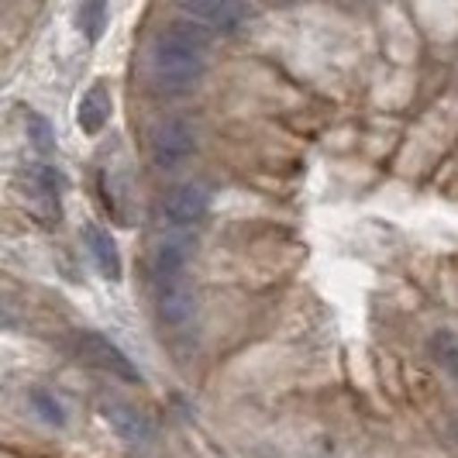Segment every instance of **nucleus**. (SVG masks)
<instances>
[{
  "instance_id": "obj_1",
  "label": "nucleus",
  "mask_w": 458,
  "mask_h": 458,
  "mask_svg": "<svg viewBox=\"0 0 458 458\" xmlns=\"http://www.w3.org/2000/svg\"><path fill=\"white\" fill-rule=\"evenodd\" d=\"M207 31L197 21H176L169 24L156 42L148 46V59H145V72L148 83L165 97H183L190 93L207 72Z\"/></svg>"
},
{
  "instance_id": "obj_2",
  "label": "nucleus",
  "mask_w": 458,
  "mask_h": 458,
  "mask_svg": "<svg viewBox=\"0 0 458 458\" xmlns=\"http://www.w3.org/2000/svg\"><path fill=\"white\" fill-rule=\"evenodd\" d=\"M156 310L169 327H183L197 314V300L186 283V255L180 245H162L156 252Z\"/></svg>"
},
{
  "instance_id": "obj_3",
  "label": "nucleus",
  "mask_w": 458,
  "mask_h": 458,
  "mask_svg": "<svg viewBox=\"0 0 458 458\" xmlns=\"http://www.w3.org/2000/svg\"><path fill=\"white\" fill-rule=\"evenodd\" d=\"M72 348H76V355H80L87 366L100 369V372H107V376H117V379H124V383H138V379H141L135 362H131L111 338H104V335H97V331H80V335L72 338Z\"/></svg>"
},
{
  "instance_id": "obj_4",
  "label": "nucleus",
  "mask_w": 458,
  "mask_h": 458,
  "mask_svg": "<svg viewBox=\"0 0 458 458\" xmlns=\"http://www.w3.org/2000/svg\"><path fill=\"white\" fill-rule=\"evenodd\" d=\"M176 7L190 21L204 24L210 31H234L252 14L249 0H176Z\"/></svg>"
},
{
  "instance_id": "obj_5",
  "label": "nucleus",
  "mask_w": 458,
  "mask_h": 458,
  "mask_svg": "<svg viewBox=\"0 0 458 458\" xmlns=\"http://www.w3.org/2000/svg\"><path fill=\"white\" fill-rule=\"evenodd\" d=\"M197 152V135L186 121H165L152 135V159L162 169H176Z\"/></svg>"
},
{
  "instance_id": "obj_6",
  "label": "nucleus",
  "mask_w": 458,
  "mask_h": 458,
  "mask_svg": "<svg viewBox=\"0 0 458 458\" xmlns=\"http://www.w3.org/2000/svg\"><path fill=\"white\" fill-rule=\"evenodd\" d=\"M162 214H165V221H169V225H176V228H190V225L204 221L207 190L204 186H197V183L173 186V190L165 193V200H162Z\"/></svg>"
},
{
  "instance_id": "obj_7",
  "label": "nucleus",
  "mask_w": 458,
  "mask_h": 458,
  "mask_svg": "<svg viewBox=\"0 0 458 458\" xmlns=\"http://www.w3.org/2000/svg\"><path fill=\"white\" fill-rule=\"evenodd\" d=\"M100 411H104V417L111 420V428H114L121 437H128V441H135V445H145V441L152 437V424H148V417L138 411V407H131V403L107 396V400L100 403Z\"/></svg>"
},
{
  "instance_id": "obj_8",
  "label": "nucleus",
  "mask_w": 458,
  "mask_h": 458,
  "mask_svg": "<svg viewBox=\"0 0 458 458\" xmlns=\"http://www.w3.org/2000/svg\"><path fill=\"white\" fill-rule=\"evenodd\" d=\"M107 117H111V93H107L104 83H93L90 90L83 93L80 107H76V121H80V128L87 135H97L107 124Z\"/></svg>"
},
{
  "instance_id": "obj_9",
  "label": "nucleus",
  "mask_w": 458,
  "mask_h": 458,
  "mask_svg": "<svg viewBox=\"0 0 458 458\" xmlns=\"http://www.w3.org/2000/svg\"><path fill=\"white\" fill-rule=\"evenodd\" d=\"M87 245H90V255H93V262L100 266V273L107 276V279H121V252H117L114 238L104 228L90 225V228H87Z\"/></svg>"
},
{
  "instance_id": "obj_10",
  "label": "nucleus",
  "mask_w": 458,
  "mask_h": 458,
  "mask_svg": "<svg viewBox=\"0 0 458 458\" xmlns=\"http://www.w3.org/2000/svg\"><path fill=\"white\" fill-rule=\"evenodd\" d=\"M76 28L83 31L87 42H100L107 28V0H80L76 7Z\"/></svg>"
},
{
  "instance_id": "obj_11",
  "label": "nucleus",
  "mask_w": 458,
  "mask_h": 458,
  "mask_svg": "<svg viewBox=\"0 0 458 458\" xmlns=\"http://www.w3.org/2000/svg\"><path fill=\"white\" fill-rule=\"evenodd\" d=\"M431 355L437 359V366L445 369L458 383V335L455 331H435V335H431Z\"/></svg>"
},
{
  "instance_id": "obj_12",
  "label": "nucleus",
  "mask_w": 458,
  "mask_h": 458,
  "mask_svg": "<svg viewBox=\"0 0 458 458\" xmlns=\"http://www.w3.org/2000/svg\"><path fill=\"white\" fill-rule=\"evenodd\" d=\"M31 407H35V413H38L46 424H52V428H63V424H66V413H63V407L55 403L52 393L31 390Z\"/></svg>"
},
{
  "instance_id": "obj_13",
  "label": "nucleus",
  "mask_w": 458,
  "mask_h": 458,
  "mask_svg": "<svg viewBox=\"0 0 458 458\" xmlns=\"http://www.w3.org/2000/svg\"><path fill=\"white\" fill-rule=\"evenodd\" d=\"M28 138H31V145L38 148V152H52L55 148V135H52V124H48L42 114H28Z\"/></svg>"
},
{
  "instance_id": "obj_14",
  "label": "nucleus",
  "mask_w": 458,
  "mask_h": 458,
  "mask_svg": "<svg viewBox=\"0 0 458 458\" xmlns=\"http://www.w3.org/2000/svg\"><path fill=\"white\" fill-rule=\"evenodd\" d=\"M7 379H11V362H7V355L0 352V386H4Z\"/></svg>"
}]
</instances>
